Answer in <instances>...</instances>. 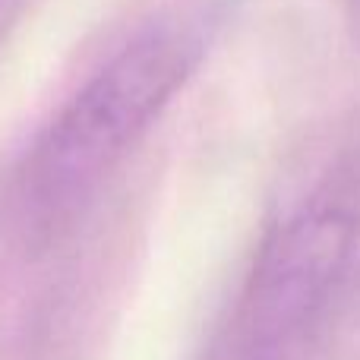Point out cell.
I'll return each instance as SVG.
<instances>
[{
    "label": "cell",
    "mask_w": 360,
    "mask_h": 360,
    "mask_svg": "<svg viewBox=\"0 0 360 360\" xmlns=\"http://www.w3.org/2000/svg\"><path fill=\"white\" fill-rule=\"evenodd\" d=\"M348 25L354 41L360 44V0H348Z\"/></svg>",
    "instance_id": "3957f363"
},
{
    "label": "cell",
    "mask_w": 360,
    "mask_h": 360,
    "mask_svg": "<svg viewBox=\"0 0 360 360\" xmlns=\"http://www.w3.org/2000/svg\"><path fill=\"white\" fill-rule=\"evenodd\" d=\"M0 4H4V0H0Z\"/></svg>",
    "instance_id": "277c9868"
},
{
    "label": "cell",
    "mask_w": 360,
    "mask_h": 360,
    "mask_svg": "<svg viewBox=\"0 0 360 360\" xmlns=\"http://www.w3.org/2000/svg\"><path fill=\"white\" fill-rule=\"evenodd\" d=\"M357 234L360 205L348 186L313 193L269 231L237 304L243 360H278L310 332L348 275Z\"/></svg>",
    "instance_id": "7a4b0ae2"
},
{
    "label": "cell",
    "mask_w": 360,
    "mask_h": 360,
    "mask_svg": "<svg viewBox=\"0 0 360 360\" xmlns=\"http://www.w3.org/2000/svg\"><path fill=\"white\" fill-rule=\"evenodd\" d=\"M202 25L162 19L101 63L48 120L19 165V199L38 224L79 209L155 127L202 57Z\"/></svg>",
    "instance_id": "6da1fadb"
}]
</instances>
